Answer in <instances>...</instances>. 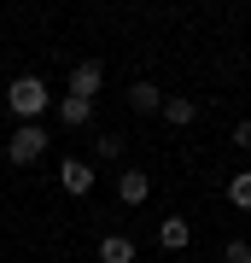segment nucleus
Masks as SVG:
<instances>
[{
  "instance_id": "nucleus-13",
  "label": "nucleus",
  "mask_w": 251,
  "mask_h": 263,
  "mask_svg": "<svg viewBox=\"0 0 251 263\" xmlns=\"http://www.w3.org/2000/svg\"><path fill=\"white\" fill-rule=\"evenodd\" d=\"M222 257H228V263H251V246H245V240H228Z\"/></svg>"
},
{
  "instance_id": "nucleus-11",
  "label": "nucleus",
  "mask_w": 251,
  "mask_h": 263,
  "mask_svg": "<svg viewBox=\"0 0 251 263\" xmlns=\"http://www.w3.org/2000/svg\"><path fill=\"white\" fill-rule=\"evenodd\" d=\"M228 199H234L240 211H251V170H240V176L228 181Z\"/></svg>"
},
{
  "instance_id": "nucleus-2",
  "label": "nucleus",
  "mask_w": 251,
  "mask_h": 263,
  "mask_svg": "<svg viewBox=\"0 0 251 263\" xmlns=\"http://www.w3.org/2000/svg\"><path fill=\"white\" fill-rule=\"evenodd\" d=\"M41 152H47V129L18 123V129H12V141H6V158H12V164H35Z\"/></svg>"
},
{
  "instance_id": "nucleus-15",
  "label": "nucleus",
  "mask_w": 251,
  "mask_h": 263,
  "mask_svg": "<svg viewBox=\"0 0 251 263\" xmlns=\"http://www.w3.org/2000/svg\"><path fill=\"white\" fill-rule=\"evenodd\" d=\"M181 263H193V257H181Z\"/></svg>"
},
{
  "instance_id": "nucleus-8",
  "label": "nucleus",
  "mask_w": 251,
  "mask_h": 263,
  "mask_svg": "<svg viewBox=\"0 0 251 263\" xmlns=\"http://www.w3.org/2000/svg\"><path fill=\"white\" fill-rule=\"evenodd\" d=\"M100 263H134V240L129 234H105L100 240Z\"/></svg>"
},
{
  "instance_id": "nucleus-7",
  "label": "nucleus",
  "mask_w": 251,
  "mask_h": 263,
  "mask_svg": "<svg viewBox=\"0 0 251 263\" xmlns=\"http://www.w3.org/2000/svg\"><path fill=\"white\" fill-rule=\"evenodd\" d=\"M187 240H193L187 216H164V228H158V246H169V252H187Z\"/></svg>"
},
{
  "instance_id": "nucleus-14",
  "label": "nucleus",
  "mask_w": 251,
  "mask_h": 263,
  "mask_svg": "<svg viewBox=\"0 0 251 263\" xmlns=\"http://www.w3.org/2000/svg\"><path fill=\"white\" fill-rule=\"evenodd\" d=\"M234 146H240V152H251V123H240V129H234Z\"/></svg>"
},
{
  "instance_id": "nucleus-3",
  "label": "nucleus",
  "mask_w": 251,
  "mask_h": 263,
  "mask_svg": "<svg viewBox=\"0 0 251 263\" xmlns=\"http://www.w3.org/2000/svg\"><path fill=\"white\" fill-rule=\"evenodd\" d=\"M100 82H105V65H100V59H82V65L70 70V94H76V100H93Z\"/></svg>"
},
{
  "instance_id": "nucleus-12",
  "label": "nucleus",
  "mask_w": 251,
  "mask_h": 263,
  "mask_svg": "<svg viewBox=\"0 0 251 263\" xmlns=\"http://www.w3.org/2000/svg\"><path fill=\"white\" fill-rule=\"evenodd\" d=\"M93 158H105V164L123 158V141H117V135H100V141H93Z\"/></svg>"
},
{
  "instance_id": "nucleus-5",
  "label": "nucleus",
  "mask_w": 251,
  "mask_h": 263,
  "mask_svg": "<svg viewBox=\"0 0 251 263\" xmlns=\"http://www.w3.org/2000/svg\"><path fill=\"white\" fill-rule=\"evenodd\" d=\"M146 193H152L146 170H123V176H117V199H123V205H146Z\"/></svg>"
},
{
  "instance_id": "nucleus-6",
  "label": "nucleus",
  "mask_w": 251,
  "mask_h": 263,
  "mask_svg": "<svg viewBox=\"0 0 251 263\" xmlns=\"http://www.w3.org/2000/svg\"><path fill=\"white\" fill-rule=\"evenodd\" d=\"M59 123H65V129H88V123H93V100L65 94V100H59Z\"/></svg>"
},
{
  "instance_id": "nucleus-1",
  "label": "nucleus",
  "mask_w": 251,
  "mask_h": 263,
  "mask_svg": "<svg viewBox=\"0 0 251 263\" xmlns=\"http://www.w3.org/2000/svg\"><path fill=\"white\" fill-rule=\"evenodd\" d=\"M6 105H12V117L35 123V117L47 111V82H41V76H12V88H6Z\"/></svg>"
},
{
  "instance_id": "nucleus-10",
  "label": "nucleus",
  "mask_w": 251,
  "mask_h": 263,
  "mask_svg": "<svg viewBox=\"0 0 251 263\" xmlns=\"http://www.w3.org/2000/svg\"><path fill=\"white\" fill-rule=\"evenodd\" d=\"M164 117H169V123H193V117H199V105L187 100V94H164Z\"/></svg>"
},
{
  "instance_id": "nucleus-9",
  "label": "nucleus",
  "mask_w": 251,
  "mask_h": 263,
  "mask_svg": "<svg viewBox=\"0 0 251 263\" xmlns=\"http://www.w3.org/2000/svg\"><path fill=\"white\" fill-rule=\"evenodd\" d=\"M129 105H134V111H164V94H158L152 82H134V88H129Z\"/></svg>"
},
{
  "instance_id": "nucleus-4",
  "label": "nucleus",
  "mask_w": 251,
  "mask_h": 263,
  "mask_svg": "<svg viewBox=\"0 0 251 263\" xmlns=\"http://www.w3.org/2000/svg\"><path fill=\"white\" fill-rule=\"evenodd\" d=\"M59 187H65V193H76V199H82V193H93V164L65 158V164H59Z\"/></svg>"
}]
</instances>
